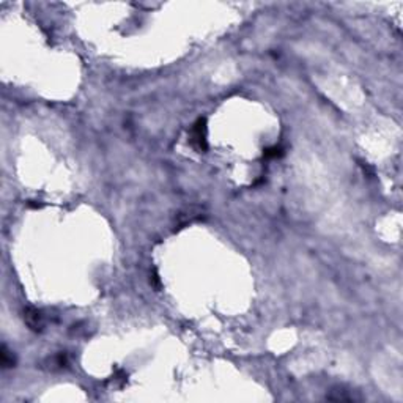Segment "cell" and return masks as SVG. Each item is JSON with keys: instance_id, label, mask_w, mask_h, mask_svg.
<instances>
[{"instance_id": "6", "label": "cell", "mask_w": 403, "mask_h": 403, "mask_svg": "<svg viewBox=\"0 0 403 403\" xmlns=\"http://www.w3.org/2000/svg\"><path fill=\"white\" fill-rule=\"evenodd\" d=\"M0 364H2V369H13L16 366V356L13 354V351H10L7 348V345H2V350H0Z\"/></svg>"}, {"instance_id": "1", "label": "cell", "mask_w": 403, "mask_h": 403, "mask_svg": "<svg viewBox=\"0 0 403 403\" xmlns=\"http://www.w3.org/2000/svg\"><path fill=\"white\" fill-rule=\"evenodd\" d=\"M208 124L206 118H199L189 133V142L197 153H206L208 150Z\"/></svg>"}, {"instance_id": "3", "label": "cell", "mask_w": 403, "mask_h": 403, "mask_svg": "<svg viewBox=\"0 0 403 403\" xmlns=\"http://www.w3.org/2000/svg\"><path fill=\"white\" fill-rule=\"evenodd\" d=\"M24 322L35 332H41L45 329V315L35 307H27L24 310Z\"/></svg>"}, {"instance_id": "5", "label": "cell", "mask_w": 403, "mask_h": 403, "mask_svg": "<svg viewBox=\"0 0 403 403\" xmlns=\"http://www.w3.org/2000/svg\"><path fill=\"white\" fill-rule=\"evenodd\" d=\"M328 400H334V401H353V400H359V397H354L353 391H345L344 388H335L332 389L328 395Z\"/></svg>"}, {"instance_id": "2", "label": "cell", "mask_w": 403, "mask_h": 403, "mask_svg": "<svg viewBox=\"0 0 403 403\" xmlns=\"http://www.w3.org/2000/svg\"><path fill=\"white\" fill-rule=\"evenodd\" d=\"M203 218V208L190 205L184 209H181L180 213L175 216V228H183L187 224H193L196 221H200Z\"/></svg>"}, {"instance_id": "7", "label": "cell", "mask_w": 403, "mask_h": 403, "mask_svg": "<svg viewBox=\"0 0 403 403\" xmlns=\"http://www.w3.org/2000/svg\"><path fill=\"white\" fill-rule=\"evenodd\" d=\"M284 156V148L281 145H274V146H268L263 150V158L265 159H275Z\"/></svg>"}, {"instance_id": "8", "label": "cell", "mask_w": 403, "mask_h": 403, "mask_svg": "<svg viewBox=\"0 0 403 403\" xmlns=\"http://www.w3.org/2000/svg\"><path fill=\"white\" fill-rule=\"evenodd\" d=\"M152 284L155 285V288H161V279H159V274L156 269L153 271V275H152Z\"/></svg>"}, {"instance_id": "4", "label": "cell", "mask_w": 403, "mask_h": 403, "mask_svg": "<svg viewBox=\"0 0 403 403\" xmlns=\"http://www.w3.org/2000/svg\"><path fill=\"white\" fill-rule=\"evenodd\" d=\"M46 364H48V369H49V370H52V372L67 369V367H68V364H70V357H68V353H65V351H60V353L54 354L52 357H48Z\"/></svg>"}]
</instances>
